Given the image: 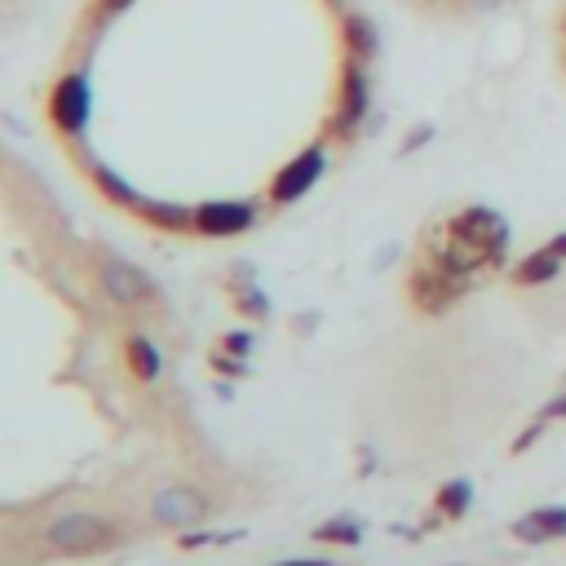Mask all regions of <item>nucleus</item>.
<instances>
[{
    "instance_id": "obj_9",
    "label": "nucleus",
    "mask_w": 566,
    "mask_h": 566,
    "mask_svg": "<svg viewBox=\"0 0 566 566\" xmlns=\"http://www.w3.org/2000/svg\"><path fill=\"white\" fill-rule=\"evenodd\" d=\"M257 226V204L253 199H208L195 208V231L208 240H231Z\"/></svg>"
},
{
    "instance_id": "obj_17",
    "label": "nucleus",
    "mask_w": 566,
    "mask_h": 566,
    "mask_svg": "<svg viewBox=\"0 0 566 566\" xmlns=\"http://www.w3.org/2000/svg\"><path fill=\"white\" fill-rule=\"evenodd\" d=\"M314 540H319V544H342V548H355V544L363 540V527H359L355 518H327V522H319V527H314Z\"/></svg>"
},
{
    "instance_id": "obj_16",
    "label": "nucleus",
    "mask_w": 566,
    "mask_h": 566,
    "mask_svg": "<svg viewBox=\"0 0 566 566\" xmlns=\"http://www.w3.org/2000/svg\"><path fill=\"white\" fill-rule=\"evenodd\" d=\"M346 45H350V58H359V62L377 58V49H381V32H377V23H372V19H363V14H346Z\"/></svg>"
},
{
    "instance_id": "obj_8",
    "label": "nucleus",
    "mask_w": 566,
    "mask_h": 566,
    "mask_svg": "<svg viewBox=\"0 0 566 566\" xmlns=\"http://www.w3.org/2000/svg\"><path fill=\"white\" fill-rule=\"evenodd\" d=\"M372 106V80H368V67L359 58L346 62V76H342V97H336V120H332V134L336 138H355L363 116Z\"/></svg>"
},
{
    "instance_id": "obj_10",
    "label": "nucleus",
    "mask_w": 566,
    "mask_h": 566,
    "mask_svg": "<svg viewBox=\"0 0 566 566\" xmlns=\"http://www.w3.org/2000/svg\"><path fill=\"white\" fill-rule=\"evenodd\" d=\"M513 535L522 544H548V540H562L566 535V505H544V509H531L513 522Z\"/></svg>"
},
{
    "instance_id": "obj_21",
    "label": "nucleus",
    "mask_w": 566,
    "mask_h": 566,
    "mask_svg": "<svg viewBox=\"0 0 566 566\" xmlns=\"http://www.w3.org/2000/svg\"><path fill=\"white\" fill-rule=\"evenodd\" d=\"M270 566H336V562H323V557H292V562H270Z\"/></svg>"
},
{
    "instance_id": "obj_7",
    "label": "nucleus",
    "mask_w": 566,
    "mask_h": 566,
    "mask_svg": "<svg viewBox=\"0 0 566 566\" xmlns=\"http://www.w3.org/2000/svg\"><path fill=\"white\" fill-rule=\"evenodd\" d=\"M151 518L155 527L164 531H186V527H199L208 518V496L199 487H186V483H173V487H160L151 496Z\"/></svg>"
},
{
    "instance_id": "obj_6",
    "label": "nucleus",
    "mask_w": 566,
    "mask_h": 566,
    "mask_svg": "<svg viewBox=\"0 0 566 566\" xmlns=\"http://www.w3.org/2000/svg\"><path fill=\"white\" fill-rule=\"evenodd\" d=\"M323 169H327V147H323V142H314V147L297 151V155L275 173V182H270V204H279V208H284V204L305 199V195L319 186Z\"/></svg>"
},
{
    "instance_id": "obj_11",
    "label": "nucleus",
    "mask_w": 566,
    "mask_h": 566,
    "mask_svg": "<svg viewBox=\"0 0 566 566\" xmlns=\"http://www.w3.org/2000/svg\"><path fill=\"white\" fill-rule=\"evenodd\" d=\"M134 212H138L142 221L160 226V231H195V208L173 204V199H147V195H142V204H138Z\"/></svg>"
},
{
    "instance_id": "obj_19",
    "label": "nucleus",
    "mask_w": 566,
    "mask_h": 566,
    "mask_svg": "<svg viewBox=\"0 0 566 566\" xmlns=\"http://www.w3.org/2000/svg\"><path fill=\"white\" fill-rule=\"evenodd\" d=\"M235 301H240V310H249V314H253V319H266V314H270V305H266V297H262V292H257V288H249V297H244V292H240V297H235Z\"/></svg>"
},
{
    "instance_id": "obj_12",
    "label": "nucleus",
    "mask_w": 566,
    "mask_h": 566,
    "mask_svg": "<svg viewBox=\"0 0 566 566\" xmlns=\"http://www.w3.org/2000/svg\"><path fill=\"white\" fill-rule=\"evenodd\" d=\"M125 359H129L134 381H142V385H155L160 372H164V359H160L155 342H151V336H142V332H134L129 342H125Z\"/></svg>"
},
{
    "instance_id": "obj_2",
    "label": "nucleus",
    "mask_w": 566,
    "mask_h": 566,
    "mask_svg": "<svg viewBox=\"0 0 566 566\" xmlns=\"http://www.w3.org/2000/svg\"><path fill=\"white\" fill-rule=\"evenodd\" d=\"M97 288L125 310H142V305L160 301V288L142 266H134L125 257H111V253L97 257Z\"/></svg>"
},
{
    "instance_id": "obj_15",
    "label": "nucleus",
    "mask_w": 566,
    "mask_h": 566,
    "mask_svg": "<svg viewBox=\"0 0 566 566\" xmlns=\"http://www.w3.org/2000/svg\"><path fill=\"white\" fill-rule=\"evenodd\" d=\"M470 505H474V483H470V478L442 483L438 496H434V509H438L442 522H461V518L470 513Z\"/></svg>"
},
{
    "instance_id": "obj_4",
    "label": "nucleus",
    "mask_w": 566,
    "mask_h": 566,
    "mask_svg": "<svg viewBox=\"0 0 566 566\" xmlns=\"http://www.w3.org/2000/svg\"><path fill=\"white\" fill-rule=\"evenodd\" d=\"M412 305L420 310V314H447L451 305H457L465 292H470V279H461V275H451V270H442L438 262H429V257H420V266L412 270Z\"/></svg>"
},
{
    "instance_id": "obj_18",
    "label": "nucleus",
    "mask_w": 566,
    "mask_h": 566,
    "mask_svg": "<svg viewBox=\"0 0 566 566\" xmlns=\"http://www.w3.org/2000/svg\"><path fill=\"white\" fill-rule=\"evenodd\" d=\"M249 350H253V336H249V332H231V336H221V355L244 359Z\"/></svg>"
},
{
    "instance_id": "obj_22",
    "label": "nucleus",
    "mask_w": 566,
    "mask_h": 566,
    "mask_svg": "<svg viewBox=\"0 0 566 566\" xmlns=\"http://www.w3.org/2000/svg\"><path fill=\"white\" fill-rule=\"evenodd\" d=\"M548 249H553L562 262H566V235H553V240H548Z\"/></svg>"
},
{
    "instance_id": "obj_1",
    "label": "nucleus",
    "mask_w": 566,
    "mask_h": 566,
    "mask_svg": "<svg viewBox=\"0 0 566 566\" xmlns=\"http://www.w3.org/2000/svg\"><path fill=\"white\" fill-rule=\"evenodd\" d=\"M125 540L120 522L106 518V513H62L45 527V544L62 557H93V553H106Z\"/></svg>"
},
{
    "instance_id": "obj_14",
    "label": "nucleus",
    "mask_w": 566,
    "mask_h": 566,
    "mask_svg": "<svg viewBox=\"0 0 566 566\" xmlns=\"http://www.w3.org/2000/svg\"><path fill=\"white\" fill-rule=\"evenodd\" d=\"M89 177H93V186L111 199V204H116V208H138L142 204V195L116 173V169H106V164H97V160H89Z\"/></svg>"
},
{
    "instance_id": "obj_5",
    "label": "nucleus",
    "mask_w": 566,
    "mask_h": 566,
    "mask_svg": "<svg viewBox=\"0 0 566 566\" xmlns=\"http://www.w3.org/2000/svg\"><path fill=\"white\" fill-rule=\"evenodd\" d=\"M447 226H451V231H457L461 240H470L474 249H483L496 266L505 262V249H509V221H505L496 208L470 204V208H461V212H451Z\"/></svg>"
},
{
    "instance_id": "obj_13",
    "label": "nucleus",
    "mask_w": 566,
    "mask_h": 566,
    "mask_svg": "<svg viewBox=\"0 0 566 566\" xmlns=\"http://www.w3.org/2000/svg\"><path fill=\"white\" fill-rule=\"evenodd\" d=\"M562 275V257L544 244V249H535L531 257H522L518 266H513V284L518 288H540V284H553Z\"/></svg>"
},
{
    "instance_id": "obj_3",
    "label": "nucleus",
    "mask_w": 566,
    "mask_h": 566,
    "mask_svg": "<svg viewBox=\"0 0 566 566\" xmlns=\"http://www.w3.org/2000/svg\"><path fill=\"white\" fill-rule=\"evenodd\" d=\"M93 116V89L84 71H67L49 93V120L62 138H80Z\"/></svg>"
},
{
    "instance_id": "obj_20",
    "label": "nucleus",
    "mask_w": 566,
    "mask_h": 566,
    "mask_svg": "<svg viewBox=\"0 0 566 566\" xmlns=\"http://www.w3.org/2000/svg\"><path fill=\"white\" fill-rule=\"evenodd\" d=\"M134 0H97V23H106V19H116L120 10H129Z\"/></svg>"
}]
</instances>
